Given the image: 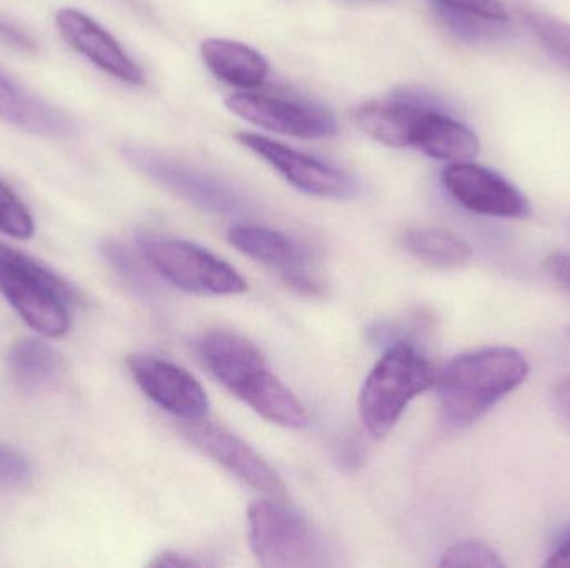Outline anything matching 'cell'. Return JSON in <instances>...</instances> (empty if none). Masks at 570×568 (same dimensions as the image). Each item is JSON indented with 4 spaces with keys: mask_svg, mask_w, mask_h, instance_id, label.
Here are the masks:
<instances>
[{
    "mask_svg": "<svg viewBox=\"0 0 570 568\" xmlns=\"http://www.w3.org/2000/svg\"><path fill=\"white\" fill-rule=\"evenodd\" d=\"M544 270L556 286L570 297V256L554 252L544 260Z\"/></svg>",
    "mask_w": 570,
    "mask_h": 568,
    "instance_id": "28",
    "label": "cell"
},
{
    "mask_svg": "<svg viewBox=\"0 0 570 568\" xmlns=\"http://www.w3.org/2000/svg\"><path fill=\"white\" fill-rule=\"evenodd\" d=\"M197 352L209 372L264 419L287 429L307 423L301 400L249 340L229 330H210L200 337Z\"/></svg>",
    "mask_w": 570,
    "mask_h": 568,
    "instance_id": "1",
    "label": "cell"
},
{
    "mask_svg": "<svg viewBox=\"0 0 570 568\" xmlns=\"http://www.w3.org/2000/svg\"><path fill=\"white\" fill-rule=\"evenodd\" d=\"M7 360L13 380L27 390L49 386L62 372V359L43 340H20L10 349Z\"/></svg>",
    "mask_w": 570,
    "mask_h": 568,
    "instance_id": "19",
    "label": "cell"
},
{
    "mask_svg": "<svg viewBox=\"0 0 570 568\" xmlns=\"http://www.w3.org/2000/svg\"><path fill=\"white\" fill-rule=\"evenodd\" d=\"M200 56L207 69L229 86L257 89L269 76V62L259 50L230 39H206Z\"/></svg>",
    "mask_w": 570,
    "mask_h": 568,
    "instance_id": "18",
    "label": "cell"
},
{
    "mask_svg": "<svg viewBox=\"0 0 570 568\" xmlns=\"http://www.w3.org/2000/svg\"><path fill=\"white\" fill-rule=\"evenodd\" d=\"M204 566H207L204 560L180 552H163L149 562V567L154 568H194Z\"/></svg>",
    "mask_w": 570,
    "mask_h": 568,
    "instance_id": "29",
    "label": "cell"
},
{
    "mask_svg": "<svg viewBox=\"0 0 570 568\" xmlns=\"http://www.w3.org/2000/svg\"><path fill=\"white\" fill-rule=\"evenodd\" d=\"M0 119L27 132L43 137H67L73 132L67 113L27 93L0 70Z\"/></svg>",
    "mask_w": 570,
    "mask_h": 568,
    "instance_id": "17",
    "label": "cell"
},
{
    "mask_svg": "<svg viewBox=\"0 0 570 568\" xmlns=\"http://www.w3.org/2000/svg\"><path fill=\"white\" fill-rule=\"evenodd\" d=\"M124 156L136 169L147 173L150 179L157 180L174 192L180 193L200 206L227 209L234 203V197L230 196L229 190L220 186L213 177L199 172L194 167L184 166L183 162L169 159L156 150L127 147L124 150Z\"/></svg>",
    "mask_w": 570,
    "mask_h": 568,
    "instance_id": "14",
    "label": "cell"
},
{
    "mask_svg": "<svg viewBox=\"0 0 570 568\" xmlns=\"http://www.w3.org/2000/svg\"><path fill=\"white\" fill-rule=\"evenodd\" d=\"M438 16L455 37L469 40V42L495 39L502 32L499 27V23L502 22L499 20L485 19V17L454 9V7L442 6V3H438Z\"/></svg>",
    "mask_w": 570,
    "mask_h": 568,
    "instance_id": "22",
    "label": "cell"
},
{
    "mask_svg": "<svg viewBox=\"0 0 570 568\" xmlns=\"http://www.w3.org/2000/svg\"><path fill=\"white\" fill-rule=\"evenodd\" d=\"M404 246L415 259L435 269H455L468 263L472 257V247L444 229L407 230Z\"/></svg>",
    "mask_w": 570,
    "mask_h": 568,
    "instance_id": "20",
    "label": "cell"
},
{
    "mask_svg": "<svg viewBox=\"0 0 570 568\" xmlns=\"http://www.w3.org/2000/svg\"><path fill=\"white\" fill-rule=\"evenodd\" d=\"M0 40L10 49L19 50V52H37V42L33 37L27 30H23L19 23L3 17L2 13H0Z\"/></svg>",
    "mask_w": 570,
    "mask_h": 568,
    "instance_id": "27",
    "label": "cell"
},
{
    "mask_svg": "<svg viewBox=\"0 0 570 568\" xmlns=\"http://www.w3.org/2000/svg\"><path fill=\"white\" fill-rule=\"evenodd\" d=\"M180 432L194 447L223 466L240 482L271 499L284 500L287 497V490L279 474L253 447L247 446L230 430L204 420L203 417L197 420H184Z\"/></svg>",
    "mask_w": 570,
    "mask_h": 568,
    "instance_id": "8",
    "label": "cell"
},
{
    "mask_svg": "<svg viewBox=\"0 0 570 568\" xmlns=\"http://www.w3.org/2000/svg\"><path fill=\"white\" fill-rule=\"evenodd\" d=\"M140 247L156 272L184 292L224 297L247 290L246 280L233 266L196 243L147 236Z\"/></svg>",
    "mask_w": 570,
    "mask_h": 568,
    "instance_id": "5",
    "label": "cell"
},
{
    "mask_svg": "<svg viewBox=\"0 0 570 568\" xmlns=\"http://www.w3.org/2000/svg\"><path fill=\"white\" fill-rule=\"evenodd\" d=\"M129 370L140 390L167 412L183 420L206 417V390L183 367L149 353H137L129 359Z\"/></svg>",
    "mask_w": 570,
    "mask_h": 568,
    "instance_id": "11",
    "label": "cell"
},
{
    "mask_svg": "<svg viewBox=\"0 0 570 568\" xmlns=\"http://www.w3.org/2000/svg\"><path fill=\"white\" fill-rule=\"evenodd\" d=\"M249 546L257 562L269 568L312 567L317 542L304 517L283 499L257 500L247 512Z\"/></svg>",
    "mask_w": 570,
    "mask_h": 568,
    "instance_id": "6",
    "label": "cell"
},
{
    "mask_svg": "<svg viewBox=\"0 0 570 568\" xmlns=\"http://www.w3.org/2000/svg\"><path fill=\"white\" fill-rule=\"evenodd\" d=\"M441 567L502 568L505 566L492 547L481 542H461L449 547L442 556Z\"/></svg>",
    "mask_w": 570,
    "mask_h": 568,
    "instance_id": "24",
    "label": "cell"
},
{
    "mask_svg": "<svg viewBox=\"0 0 570 568\" xmlns=\"http://www.w3.org/2000/svg\"><path fill=\"white\" fill-rule=\"evenodd\" d=\"M549 567H570V536L561 547L552 554L548 562Z\"/></svg>",
    "mask_w": 570,
    "mask_h": 568,
    "instance_id": "31",
    "label": "cell"
},
{
    "mask_svg": "<svg viewBox=\"0 0 570 568\" xmlns=\"http://www.w3.org/2000/svg\"><path fill=\"white\" fill-rule=\"evenodd\" d=\"M519 13L539 46L570 72V23L532 7H521Z\"/></svg>",
    "mask_w": 570,
    "mask_h": 568,
    "instance_id": "21",
    "label": "cell"
},
{
    "mask_svg": "<svg viewBox=\"0 0 570 568\" xmlns=\"http://www.w3.org/2000/svg\"><path fill=\"white\" fill-rule=\"evenodd\" d=\"M227 239L244 256L277 270L284 282L297 292L311 297L324 292L311 250L292 237L266 227L234 226Z\"/></svg>",
    "mask_w": 570,
    "mask_h": 568,
    "instance_id": "10",
    "label": "cell"
},
{
    "mask_svg": "<svg viewBox=\"0 0 570 568\" xmlns=\"http://www.w3.org/2000/svg\"><path fill=\"white\" fill-rule=\"evenodd\" d=\"M32 467L19 450L0 446V486L16 487L29 482Z\"/></svg>",
    "mask_w": 570,
    "mask_h": 568,
    "instance_id": "25",
    "label": "cell"
},
{
    "mask_svg": "<svg viewBox=\"0 0 570 568\" xmlns=\"http://www.w3.org/2000/svg\"><path fill=\"white\" fill-rule=\"evenodd\" d=\"M0 232L16 239H30L33 233V219L17 193L0 180Z\"/></svg>",
    "mask_w": 570,
    "mask_h": 568,
    "instance_id": "23",
    "label": "cell"
},
{
    "mask_svg": "<svg viewBox=\"0 0 570 568\" xmlns=\"http://www.w3.org/2000/svg\"><path fill=\"white\" fill-rule=\"evenodd\" d=\"M556 402L570 422V376L564 377L556 387Z\"/></svg>",
    "mask_w": 570,
    "mask_h": 568,
    "instance_id": "30",
    "label": "cell"
},
{
    "mask_svg": "<svg viewBox=\"0 0 570 568\" xmlns=\"http://www.w3.org/2000/svg\"><path fill=\"white\" fill-rule=\"evenodd\" d=\"M226 107L246 122L269 132L324 139L337 133V120L327 107L304 99L269 96V93L236 92L227 97Z\"/></svg>",
    "mask_w": 570,
    "mask_h": 568,
    "instance_id": "7",
    "label": "cell"
},
{
    "mask_svg": "<svg viewBox=\"0 0 570 568\" xmlns=\"http://www.w3.org/2000/svg\"><path fill=\"white\" fill-rule=\"evenodd\" d=\"M236 139L266 160L301 192L327 199H351L358 192V183L344 170L297 152L284 143L253 132L236 133Z\"/></svg>",
    "mask_w": 570,
    "mask_h": 568,
    "instance_id": "9",
    "label": "cell"
},
{
    "mask_svg": "<svg viewBox=\"0 0 570 568\" xmlns=\"http://www.w3.org/2000/svg\"><path fill=\"white\" fill-rule=\"evenodd\" d=\"M528 376V360L512 347H485L455 357L435 380L442 419L452 429L471 427Z\"/></svg>",
    "mask_w": 570,
    "mask_h": 568,
    "instance_id": "2",
    "label": "cell"
},
{
    "mask_svg": "<svg viewBox=\"0 0 570 568\" xmlns=\"http://www.w3.org/2000/svg\"><path fill=\"white\" fill-rule=\"evenodd\" d=\"M56 23L63 40L94 66L130 86L146 83L142 69L130 59L116 37L92 17L77 9H62L57 12Z\"/></svg>",
    "mask_w": 570,
    "mask_h": 568,
    "instance_id": "13",
    "label": "cell"
},
{
    "mask_svg": "<svg viewBox=\"0 0 570 568\" xmlns=\"http://www.w3.org/2000/svg\"><path fill=\"white\" fill-rule=\"evenodd\" d=\"M435 2L465 10L485 19L499 20V22H505L509 19L508 10L501 0H435Z\"/></svg>",
    "mask_w": 570,
    "mask_h": 568,
    "instance_id": "26",
    "label": "cell"
},
{
    "mask_svg": "<svg viewBox=\"0 0 570 568\" xmlns=\"http://www.w3.org/2000/svg\"><path fill=\"white\" fill-rule=\"evenodd\" d=\"M438 370L414 346L389 347L365 377L358 393L362 426L374 439H384L404 416L409 403L435 387Z\"/></svg>",
    "mask_w": 570,
    "mask_h": 568,
    "instance_id": "3",
    "label": "cell"
},
{
    "mask_svg": "<svg viewBox=\"0 0 570 568\" xmlns=\"http://www.w3.org/2000/svg\"><path fill=\"white\" fill-rule=\"evenodd\" d=\"M429 103L394 97L391 100H371L355 107V123L362 132L394 149L414 146L415 130Z\"/></svg>",
    "mask_w": 570,
    "mask_h": 568,
    "instance_id": "15",
    "label": "cell"
},
{
    "mask_svg": "<svg viewBox=\"0 0 570 568\" xmlns=\"http://www.w3.org/2000/svg\"><path fill=\"white\" fill-rule=\"evenodd\" d=\"M448 192L471 212L521 219L531 213L528 199L518 187L494 170L471 162H454L442 172Z\"/></svg>",
    "mask_w": 570,
    "mask_h": 568,
    "instance_id": "12",
    "label": "cell"
},
{
    "mask_svg": "<svg viewBox=\"0 0 570 568\" xmlns=\"http://www.w3.org/2000/svg\"><path fill=\"white\" fill-rule=\"evenodd\" d=\"M412 147L428 153L432 159L454 163L475 159L481 150V142L465 123L435 107H428L419 120Z\"/></svg>",
    "mask_w": 570,
    "mask_h": 568,
    "instance_id": "16",
    "label": "cell"
},
{
    "mask_svg": "<svg viewBox=\"0 0 570 568\" xmlns=\"http://www.w3.org/2000/svg\"><path fill=\"white\" fill-rule=\"evenodd\" d=\"M0 292L23 322L46 337L66 336L76 290L26 253L0 243Z\"/></svg>",
    "mask_w": 570,
    "mask_h": 568,
    "instance_id": "4",
    "label": "cell"
}]
</instances>
